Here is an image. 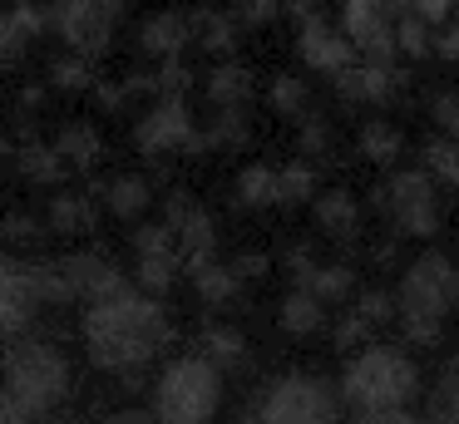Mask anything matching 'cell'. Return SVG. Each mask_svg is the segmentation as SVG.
Segmentation results:
<instances>
[{
	"label": "cell",
	"instance_id": "obj_1",
	"mask_svg": "<svg viewBox=\"0 0 459 424\" xmlns=\"http://www.w3.org/2000/svg\"><path fill=\"white\" fill-rule=\"evenodd\" d=\"M80 345H84V360L100 375L139 385L159 365V355L173 345V316L159 296H143L129 281L119 296H104V301L84 306Z\"/></svg>",
	"mask_w": 459,
	"mask_h": 424
},
{
	"label": "cell",
	"instance_id": "obj_2",
	"mask_svg": "<svg viewBox=\"0 0 459 424\" xmlns=\"http://www.w3.org/2000/svg\"><path fill=\"white\" fill-rule=\"evenodd\" d=\"M74 394V360L50 335H21L0 345V400L25 420H55Z\"/></svg>",
	"mask_w": 459,
	"mask_h": 424
},
{
	"label": "cell",
	"instance_id": "obj_3",
	"mask_svg": "<svg viewBox=\"0 0 459 424\" xmlns=\"http://www.w3.org/2000/svg\"><path fill=\"white\" fill-rule=\"evenodd\" d=\"M459 306V266L445 252H420L400 272L395 286V321L410 345H439L449 311Z\"/></svg>",
	"mask_w": 459,
	"mask_h": 424
},
{
	"label": "cell",
	"instance_id": "obj_4",
	"mask_svg": "<svg viewBox=\"0 0 459 424\" xmlns=\"http://www.w3.org/2000/svg\"><path fill=\"white\" fill-rule=\"evenodd\" d=\"M222 410V370L198 350H183L159 365L149 385V420L153 424H212Z\"/></svg>",
	"mask_w": 459,
	"mask_h": 424
},
{
	"label": "cell",
	"instance_id": "obj_5",
	"mask_svg": "<svg viewBox=\"0 0 459 424\" xmlns=\"http://www.w3.org/2000/svg\"><path fill=\"white\" fill-rule=\"evenodd\" d=\"M420 390V370L400 345H385V341H370L356 350V360L346 365L341 375V400L351 410L366 414H395L405 410V400H415Z\"/></svg>",
	"mask_w": 459,
	"mask_h": 424
},
{
	"label": "cell",
	"instance_id": "obj_6",
	"mask_svg": "<svg viewBox=\"0 0 459 424\" xmlns=\"http://www.w3.org/2000/svg\"><path fill=\"white\" fill-rule=\"evenodd\" d=\"M35 286H40L45 306H94L104 296H119L129 286L124 266L114 262L100 247H84V252H65L50 262H35Z\"/></svg>",
	"mask_w": 459,
	"mask_h": 424
},
{
	"label": "cell",
	"instance_id": "obj_7",
	"mask_svg": "<svg viewBox=\"0 0 459 424\" xmlns=\"http://www.w3.org/2000/svg\"><path fill=\"white\" fill-rule=\"evenodd\" d=\"M252 424H341V394L321 375H277L257 394Z\"/></svg>",
	"mask_w": 459,
	"mask_h": 424
},
{
	"label": "cell",
	"instance_id": "obj_8",
	"mask_svg": "<svg viewBox=\"0 0 459 424\" xmlns=\"http://www.w3.org/2000/svg\"><path fill=\"white\" fill-rule=\"evenodd\" d=\"M376 203L385 207L395 232H405V237H435L445 227L439 187L425 168H400V173H390L385 187H376Z\"/></svg>",
	"mask_w": 459,
	"mask_h": 424
},
{
	"label": "cell",
	"instance_id": "obj_9",
	"mask_svg": "<svg viewBox=\"0 0 459 424\" xmlns=\"http://www.w3.org/2000/svg\"><path fill=\"white\" fill-rule=\"evenodd\" d=\"M129 0H55L50 5V30L70 45V55L100 59L114 45V25H119Z\"/></svg>",
	"mask_w": 459,
	"mask_h": 424
},
{
	"label": "cell",
	"instance_id": "obj_10",
	"mask_svg": "<svg viewBox=\"0 0 459 424\" xmlns=\"http://www.w3.org/2000/svg\"><path fill=\"white\" fill-rule=\"evenodd\" d=\"M40 311L45 301H40V286H35V262L0 252V345L30 335Z\"/></svg>",
	"mask_w": 459,
	"mask_h": 424
},
{
	"label": "cell",
	"instance_id": "obj_11",
	"mask_svg": "<svg viewBox=\"0 0 459 424\" xmlns=\"http://www.w3.org/2000/svg\"><path fill=\"white\" fill-rule=\"evenodd\" d=\"M183 281V256H178V242L163 222H143L134 232V286L143 296H169L173 286Z\"/></svg>",
	"mask_w": 459,
	"mask_h": 424
},
{
	"label": "cell",
	"instance_id": "obj_12",
	"mask_svg": "<svg viewBox=\"0 0 459 424\" xmlns=\"http://www.w3.org/2000/svg\"><path fill=\"white\" fill-rule=\"evenodd\" d=\"M198 118H193L188 99H153L143 108V118L134 124V148L143 158H169V153H188Z\"/></svg>",
	"mask_w": 459,
	"mask_h": 424
},
{
	"label": "cell",
	"instance_id": "obj_13",
	"mask_svg": "<svg viewBox=\"0 0 459 424\" xmlns=\"http://www.w3.org/2000/svg\"><path fill=\"white\" fill-rule=\"evenodd\" d=\"M341 35L356 45V59L370 65H395V20L380 5H341Z\"/></svg>",
	"mask_w": 459,
	"mask_h": 424
},
{
	"label": "cell",
	"instance_id": "obj_14",
	"mask_svg": "<svg viewBox=\"0 0 459 424\" xmlns=\"http://www.w3.org/2000/svg\"><path fill=\"white\" fill-rule=\"evenodd\" d=\"M297 55L307 69H316V74H331L336 79L346 65H356V45H351L346 35H341V25H331L326 15L307 20V25L297 30Z\"/></svg>",
	"mask_w": 459,
	"mask_h": 424
},
{
	"label": "cell",
	"instance_id": "obj_15",
	"mask_svg": "<svg viewBox=\"0 0 459 424\" xmlns=\"http://www.w3.org/2000/svg\"><path fill=\"white\" fill-rule=\"evenodd\" d=\"M400 84H405V74L395 65H370V59H356L336 74V94L346 104H390Z\"/></svg>",
	"mask_w": 459,
	"mask_h": 424
},
{
	"label": "cell",
	"instance_id": "obj_16",
	"mask_svg": "<svg viewBox=\"0 0 459 424\" xmlns=\"http://www.w3.org/2000/svg\"><path fill=\"white\" fill-rule=\"evenodd\" d=\"M193 45V25L183 10H153L139 25V49L153 59V65H169V59H183V49Z\"/></svg>",
	"mask_w": 459,
	"mask_h": 424
},
{
	"label": "cell",
	"instance_id": "obj_17",
	"mask_svg": "<svg viewBox=\"0 0 459 424\" xmlns=\"http://www.w3.org/2000/svg\"><path fill=\"white\" fill-rule=\"evenodd\" d=\"M100 212L119 217V222H139L143 212L153 207V183L143 173H114L100 183Z\"/></svg>",
	"mask_w": 459,
	"mask_h": 424
},
{
	"label": "cell",
	"instance_id": "obj_18",
	"mask_svg": "<svg viewBox=\"0 0 459 424\" xmlns=\"http://www.w3.org/2000/svg\"><path fill=\"white\" fill-rule=\"evenodd\" d=\"M100 222V197L94 193H55L45 207V232L55 237H90Z\"/></svg>",
	"mask_w": 459,
	"mask_h": 424
},
{
	"label": "cell",
	"instance_id": "obj_19",
	"mask_svg": "<svg viewBox=\"0 0 459 424\" xmlns=\"http://www.w3.org/2000/svg\"><path fill=\"white\" fill-rule=\"evenodd\" d=\"M193 350H198L203 360H212L222 375H228V370H247V365H252V345H247V335H242L232 321L203 325V335H198Z\"/></svg>",
	"mask_w": 459,
	"mask_h": 424
},
{
	"label": "cell",
	"instance_id": "obj_20",
	"mask_svg": "<svg viewBox=\"0 0 459 424\" xmlns=\"http://www.w3.org/2000/svg\"><path fill=\"white\" fill-rule=\"evenodd\" d=\"M203 94H208L212 108H247L252 94H257V79H252V69L238 65V59H218V65L208 69V79H203Z\"/></svg>",
	"mask_w": 459,
	"mask_h": 424
},
{
	"label": "cell",
	"instance_id": "obj_21",
	"mask_svg": "<svg viewBox=\"0 0 459 424\" xmlns=\"http://www.w3.org/2000/svg\"><path fill=\"white\" fill-rule=\"evenodd\" d=\"M311 212H316V227L336 242H356L360 237V203L346 193V187H326V193L311 197Z\"/></svg>",
	"mask_w": 459,
	"mask_h": 424
},
{
	"label": "cell",
	"instance_id": "obj_22",
	"mask_svg": "<svg viewBox=\"0 0 459 424\" xmlns=\"http://www.w3.org/2000/svg\"><path fill=\"white\" fill-rule=\"evenodd\" d=\"M252 138V118L247 108H212L208 124H198L188 153H212V148H242Z\"/></svg>",
	"mask_w": 459,
	"mask_h": 424
},
{
	"label": "cell",
	"instance_id": "obj_23",
	"mask_svg": "<svg viewBox=\"0 0 459 424\" xmlns=\"http://www.w3.org/2000/svg\"><path fill=\"white\" fill-rule=\"evenodd\" d=\"M188 25H193V45L198 49H208V55H218V59H232L238 35H242V25L232 20V10H193Z\"/></svg>",
	"mask_w": 459,
	"mask_h": 424
},
{
	"label": "cell",
	"instance_id": "obj_24",
	"mask_svg": "<svg viewBox=\"0 0 459 424\" xmlns=\"http://www.w3.org/2000/svg\"><path fill=\"white\" fill-rule=\"evenodd\" d=\"M55 153L65 158L70 173H90V168L104 158V138H100L94 124H80V118H74V124H65L60 134H55Z\"/></svg>",
	"mask_w": 459,
	"mask_h": 424
},
{
	"label": "cell",
	"instance_id": "obj_25",
	"mask_svg": "<svg viewBox=\"0 0 459 424\" xmlns=\"http://www.w3.org/2000/svg\"><path fill=\"white\" fill-rule=\"evenodd\" d=\"M188 281H193V291H198V301L212 306V311H218V306H232V301L242 296L238 272H232V262H222V256H212V262L193 266Z\"/></svg>",
	"mask_w": 459,
	"mask_h": 424
},
{
	"label": "cell",
	"instance_id": "obj_26",
	"mask_svg": "<svg viewBox=\"0 0 459 424\" xmlns=\"http://www.w3.org/2000/svg\"><path fill=\"white\" fill-rule=\"evenodd\" d=\"M277 325L287 335H297V341H307V335H316L321 325H326V306H321L311 291L291 286V291L281 296V306H277Z\"/></svg>",
	"mask_w": 459,
	"mask_h": 424
},
{
	"label": "cell",
	"instance_id": "obj_27",
	"mask_svg": "<svg viewBox=\"0 0 459 424\" xmlns=\"http://www.w3.org/2000/svg\"><path fill=\"white\" fill-rule=\"evenodd\" d=\"M15 168H21V177L35 187H60L65 177H70V168L55 153V143H25L21 153H15Z\"/></svg>",
	"mask_w": 459,
	"mask_h": 424
},
{
	"label": "cell",
	"instance_id": "obj_28",
	"mask_svg": "<svg viewBox=\"0 0 459 424\" xmlns=\"http://www.w3.org/2000/svg\"><path fill=\"white\" fill-rule=\"evenodd\" d=\"M400 153H405V138H400L395 124H385V118H370V124H360V158L390 168Z\"/></svg>",
	"mask_w": 459,
	"mask_h": 424
},
{
	"label": "cell",
	"instance_id": "obj_29",
	"mask_svg": "<svg viewBox=\"0 0 459 424\" xmlns=\"http://www.w3.org/2000/svg\"><path fill=\"white\" fill-rule=\"evenodd\" d=\"M301 291H311L321 306H331V301H351V296H356V272H351V266H341V262L316 266V272L307 276V286H301Z\"/></svg>",
	"mask_w": 459,
	"mask_h": 424
},
{
	"label": "cell",
	"instance_id": "obj_30",
	"mask_svg": "<svg viewBox=\"0 0 459 424\" xmlns=\"http://www.w3.org/2000/svg\"><path fill=\"white\" fill-rule=\"evenodd\" d=\"M238 203L242 207H277V168L272 163H247L238 173Z\"/></svg>",
	"mask_w": 459,
	"mask_h": 424
},
{
	"label": "cell",
	"instance_id": "obj_31",
	"mask_svg": "<svg viewBox=\"0 0 459 424\" xmlns=\"http://www.w3.org/2000/svg\"><path fill=\"white\" fill-rule=\"evenodd\" d=\"M311 197H316V168L307 158L277 168V207H297V203H311Z\"/></svg>",
	"mask_w": 459,
	"mask_h": 424
},
{
	"label": "cell",
	"instance_id": "obj_32",
	"mask_svg": "<svg viewBox=\"0 0 459 424\" xmlns=\"http://www.w3.org/2000/svg\"><path fill=\"white\" fill-rule=\"evenodd\" d=\"M267 104L277 108L281 118H301V114H311V89L301 84L297 74H277L267 84Z\"/></svg>",
	"mask_w": 459,
	"mask_h": 424
},
{
	"label": "cell",
	"instance_id": "obj_33",
	"mask_svg": "<svg viewBox=\"0 0 459 424\" xmlns=\"http://www.w3.org/2000/svg\"><path fill=\"white\" fill-rule=\"evenodd\" d=\"M50 84L65 89V94H94V59H80V55H60L50 65Z\"/></svg>",
	"mask_w": 459,
	"mask_h": 424
},
{
	"label": "cell",
	"instance_id": "obj_34",
	"mask_svg": "<svg viewBox=\"0 0 459 424\" xmlns=\"http://www.w3.org/2000/svg\"><path fill=\"white\" fill-rule=\"evenodd\" d=\"M425 173L435 177V187H459V143L455 138H429L425 143Z\"/></svg>",
	"mask_w": 459,
	"mask_h": 424
},
{
	"label": "cell",
	"instance_id": "obj_35",
	"mask_svg": "<svg viewBox=\"0 0 459 424\" xmlns=\"http://www.w3.org/2000/svg\"><path fill=\"white\" fill-rule=\"evenodd\" d=\"M395 49H400L405 59L435 55V30H429L420 15H400V20H395Z\"/></svg>",
	"mask_w": 459,
	"mask_h": 424
},
{
	"label": "cell",
	"instance_id": "obj_36",
	"mask_svg": "<svg viewBox=\"0 0 459 424\" xmlns=\"http://www.w3.org/2000/svg\"><path fill=\"white\" fill-rule=\"evenodd\" d=\"M297 138H301V158L311 163V158H321L331 148V124L321 114H301L297 118Z\"/></svg>",
	"mask_w": 459,
	"mask_h": 424
},
{
	"label": "cell",
	"instance_id": "obj_37",
	"mask_svg": "<svg viewBox=\"0 0 459 424\" xmlns=\"http://www.w3.org/2000/svg\"><path fill=\"white\" fill-rule=\"evenodd\" d=\"M281 5H287V0H232V20H238L242 30H262L281 15Z\"/></svg>",
	"mask_w": 459,
	"mask_h": 424
},
{
	"label": "cell",
	"instance_id": "obj_38",
	"mask_svg": "<svg viewBox=\"0 0 459 424\" xmlns=\"http://www.w3.org/2000/svg\"><path fill=\"white\" fill-rule=\"evenodd\" d=\"M429 114H435L439 138H455L459 143V89H439L435 104H429Z\"/></svg>",
	"mask_w": 459,
	"mask_h": 424
},
{
	"label": "cell",
	"instance_id": "obj_39",
	"mask_svg": "<svg viewBox=\"0 0 459 424\" xmlns=\"http://www.w3.org/2000/svg\"><path fill=\"white\" fill-rule=\"evenodd\" d=\"M435 424H459V365L445 370V380L435 390Z\"/></svg>",
	"mask_w": 459,
	"mask_h": 424
},
{
	"label": "cell",
	"instance_id": "obj_40",
	"mask_svg": "<svg viewBox=\"0 0 459 424\" xmlns=\"http://www.w3.org/2000/svg\"><path fill=\"white\" fill-rule=\"evenodd\" d=\"M25 45H30V35L15 25L11 10H0V65H15V59L25 55Z\"/></svg>",
	"mask_w": 459,
	"mask_h": 424
},
{
	"label": "cell",
	"instance_id": "obj_41",
	"mask_svg": "<svg viewBox=\"0 0 459 424\" xmlns=\"http://www.w3.org/2000/svg\"><path fill=\"white\" fill-rule=\"evenodd\" d=\"M370 331H376V325H370L366 316H360L356 306H351V311L336 321V345H341V350H351V345H366V341H370Z\"/></svg>",
	"mask_w": 459,
	"mask_h": 424
},
{
	"label": "cell",
	"instance_id": "obj_42",
	"mask_svg": "<svg viewBox=\"0 0 459 424\" xmlns=\"http://www.w3.org/2000/svg\"><path fill=\"white\" fill-rule=\"evenodd\" d=\"M0 232H5V242H40V237H45V217L11 212L5 222H0Z\"/></svg>",
	"mask_w": 459,
	"mask_h": 424
},
{
	"label": "cell",
	"instance_id": "obj_43",
	"mask_svg": "<svg viewBox=\"0 0 459 424\" xmlns=\"http://www.w3.org/2000/svg\"><path fill=\"white\" fill-rule=\"evenodd\" d=\"M281 266H287V276H291L297 286H307V276L316 272L321 262L311 256V247H287V256H281Z\"/></svg>",
	"mask_w": 459,
	"mask_h": 424
},
{
	"label": "cell",
	"instance_id": "obj_44",
	"mask_svg": "<svg viewBox=\"0 0 459 424\" xmlns=\"http://www.w3.org/2000/svg\"><path fill=\"white\" fill-rule=\"evenodd\" d=\"M94 99H100L104 114H119V108H129V104H134L129 89H124V79H119V84H114V79H100V84H94Z\"/></svg>",
	"mask_w": 459,
	"mask_h": 424
},
{
	"label": "cell",
	"instance_id": "obj_45",
	"mask_svg": "<svg viewBox=\"0 0 459 424\" xmlns=\"http://www.w3.org/2000/svg\"><path fill=\"white\" fill-rule=\"evenodd\" d=\"M455 5L459 0H415V15L435 30V25H449V20H455Z\"/></svg>",
	"mask_w": 459,
	"mask_h": 424
},
{
	"label": "cell",
	"instance_id": "obj_46",
	"mask_svg": "<svg viewBox=\"0 0 459 424\" xmlns=\"http://www.w3.org/2000/svg\"><path fill=\"white\" fill-rule=\"evenodd\" d=\"M267 256H262V252H242L238 256V262H232V272H238V281L242 286H247V281H257V276H267Z\"/></svg>",
	"mask_w": 459,
	"mask_h": 424
},
{
	"label": "cell",
	"instance_id": "obj_47",
	"mask_svg": "<svg viewBox=\"0 0 459 424\" xmlns=\"http://www.w3.org/2000/svg\"><path fill=\"white\" fill-rule=\"evenodd\" d=\"M435 55L449 59V65H459V25H439L435 30Z\"/></svg>",
	"mask_w": 459,
	"mask_h": 424
},
{
	"label": "cell",
	"instance_id": "obj_48",
	"mask_svg": "<svg viewBox=\"0 0 459 424\" xmlns=\"http://www.w3.org/2000/svg\"><path fill=\"white\" fill-rule=\"evenodd\" d=\"M281 10H287V15L297 20V25H307V20H316V15H321V0H287Z\"/></svg>",
	"mask_w": 459,
	"mask_h": 424
},
{
	"label": "cell",
	"instance_id": "obj_49",
	"mask_svg": "<svg viewBox=\"0 0 459 424\" xmlns=\"http://www.w3.org/2000/svg\"><path fill=\"white\" fill-rule=\"evenodd\" d=\"M360 424H420L415 414H405V410H395V414H366Z\"/></svg>",
	"mask_w": 459,
	"mask_h": 424
},
{
	"label": "cell",
	"instance_id": "obj_50",
	"mask_svg": "<svg viewBox=\"0 0 459 424\" xmlns=\"http://www.w3.org/2000/svg\"><path fill=\"white\" fill-rule=\"evenodd\" d=\"M100 424H153V420L139 414V410H119V414H109V420H100Z\"/></svg>",
	"mask_w": 459,
	"mask_h": 424
},
{
	"label": "cell",
	"instance_id": "obj_51",
	"mask_svg": "<svg viewBox=\"0 0 459 424\" xmlns=\"http://www.w3.org/2000/svg\"><path fill=\"white\" fill-rule=\"evenodd\" d=\"M45 424H70V420H45Z\"/></svg>",
	"mask_w": 459,
	"mask_h": 424
},
{
	"label": "cell",
	"instance_id": "obj_52",
	"mask_svg": "<svg viewBox=\"0 0 459 424\" xmlns=\"http://www.w3.org/2000/svg\"><path fill=\"white\" fill-rule=\"evenodd\" d=\"M455 15H459V5H455ZM449 25H459V20H449Z\"/></svg>",
	"mask_w": 459,
	"mask_h": 424
}]
</instances>
